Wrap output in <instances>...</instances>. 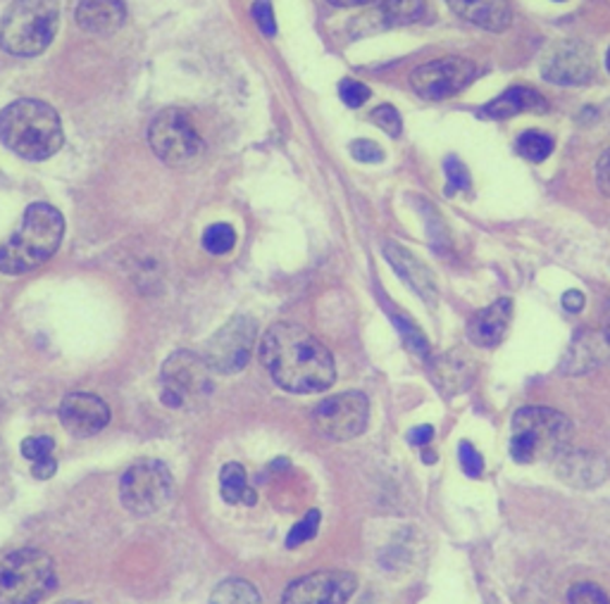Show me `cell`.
I'll list each match as a JSON object with an SVG mask.
<instances>
[{
    "label": "cell",
    "instance_id": "1",
    "mask_svg": "<svg viewBox=\"0 0 610 604\" xmlns=\"http://www.w3.org/2000/svg\"><path fill=\"white\" fill-rule=\"evenodd\" d=\"M260 362L279 389L289 393H322L337 379L332 353L294 321H279L267 329Z\"/></svg>",
    "mask_w": 610,
    "mask_h": 604
},
{
    "label": "cell",
    "instance_id": "2",
    "mask_svg": "<svg viewBox=\"0 0 610 604\" xmlns=\"http://www.w3.org/2000/svg\"><path fill=\"white\" fill-rule=\"evenodd\" d=\"M62 236H65V220L53 205H29L15 234L0 246V272L8 276L34 272L56 255Z\"/></svg>",
    "mask_w": 610,
    "mask_h": 604
},
{
    "label": "cell",
    "instance_id": "3",
    "mask_svg": "<svg viewBox=\"0 0 610 604\" xmlns=\"http://www.w3.org/2000/svg\"><path fill=\"white\" fill-rule=\"evenodd\" d=\"M0 140L15 156L41 162L62 148V124L58 112L41 100H17L0 112Z\"/></svg>",
    "mask_w": 610,
    "mask_h": 604
},
{
    "label": "cell",
    "instance_id": "4",
    "mask_svg": "<svg viewBox=\"0 0 610 604\" xmlns=\"http://www.w3.org/2000/svg\"><path fill=\"white\" fill-rule=\"evenodd\" d=\"M58 24V0H15L0 20V48L15 58L41 56L53 44Z\"/></svg>",
    "mask_w": 610,
    "mask_h": 604
},
{
    "label": "cell",
    "instance_id": "5",
    "mask_svg": "<svg viewBox=\"0 0 610 604\" xmlns=\"http://www.w3.org/2000/svg\"><path fill=\"white\" fill-rule=\"evenodd\" d=\"M572 439V423L549 407H523L513 417L511 455L520 465L563 455Z\"/></svg>",
    "mask_w": 610,
    "mask_h": 604
},
{
    "label": "cell",
    "instance_id": "6",
    "mask_svg": "<svg viewBox=\"0 0 610 604\" xmlns=\"http://www.w3.org/2000/svg\"><path fill=\"white\" fill-rule=\"evenodd\" d=\"M56 564L41 550H17L0 559V604H36L56 588Z\"/></svg>",
    "mask_w": 610,
    "mask_h": 604
},
{
    "label": "cell",
    "instance_id": "7",
    "mask_svg": "<svg viewBox=\"0 0 610 604\" xmlns=\"http://www.w3.org/2000/svg\"><path fill=\"white\" fill-rule=\"evenodd\" d=\"M122 505L134 514H156L170 505L174 481L170 469L158 459H144L126 469L120 483Z\"/></svg>",
    "mask_w": 610,
    "mask_h": 604
},
{
    "label": "cell",
    "instance_id": "8",
    "mask_svg": "<svg viewBox=\"0 0 610 604\" xmlns=\"http://www.w3.org/2000/svg\"><path fill=\"white\" fill-rule=\"evenodd\" d=\"M210 367L206 357L196 353L180 350L172 353L162 365V403L170 407H184L191 400H200V397L210 395L212 381H210Z\"/></svg>",
    "mask_w": 610,
    "mask_h": 604
},
{
    "label": "cell",
    "instance_id": "9",
    "mask_svg": "<svg viewBox=\"0 0 610 604\" xmlns=\"http://www.w3.org/2000/svg\"><path fill=\"white\" fill-rule=\"evenodd\" d=\"M148 144L168 164H186L200 156L203 138L196 124L182 110H164L148 128Z\"/></svg>",
    "mask_w": 610,
    "mask_h": 604
},
{
    "label": "cell",
    "instance_id": "10",
    "mask_svg": "<svg viewBox=\"0 0 610 604\" xmlns=\"http://www.w3.org/2000/svg\"><path fill=\"white\" fill-rule=\"evenodd\" d=\"M258 341V326L251 317H234L215 331L206 345V362L215 374H236L248 365Z\"/></svg>",
    "mask_w": 610,
    "mask_h": 604
},
{
    "label": "cell",
    "instance_id": "11",
    "mask_svg": "<svg viewBox=\"0 0 610 604\" xmlns=\"http://www.w3.org/2000/svg\"><path fill=\"white\" fill-rule=\"evenodd\" d=\"M367 419H370V403L358 391L327 397L313 412L315 429L329 441L355 439L367 429Z\"/></svg>",
    "mask_w": 610,
    "mask_h": 604
},
{
    "label": "cell",
    "instance_id": "12",
    "mask_svg": "<svg viewBox=\"0 0 610 604\" xmlns=\"http://www.w3.org/2000/svg\"><path fill=\"white\" fill-rule=\"evenodd\" d=\"M477 67L465 58L449 56L427 62L411 74V86L425 100H447L475 82Z\"/></svg>",
    "mask_w": 610,
    "mask_h": 604
},
{
    "label": "cell",
    "instance_id": "13",
    "mask_svg": "<svg viewBox=\"0 0 610 604\" xmlns=\"http://www.w3.org/2000/svg\"><path fill=\"white\" fill-rule=\"evenodd\" d=\"M596 64L591 48L582 41H558L541 60V76L558 86H584L594 79Z\"/></svg>",
    "mask_w": 610,
    "mask_h": 604
},
{
    "label": "cell",
    "instance_id": "14",
    "mask_svg": "<svg viewBox=\"0 0 610 604\" xmlns=\"http://www.w3.org/2000/svg\"><path fill=\"white\" fill-rule=\"evenodd\" d=\"M355 576L349 571H315L286 588L282 604H346L355 593Z\"/></svg>",
    "mask_w": 610,
    "mask_h": 604
},
{
    "label": "cell",
    "instance_id": "15",
    "mask_svg": "<svg viewBox=\"0 0 610 604\" xmlns=\"http://www.w3.org/2000/svg\"><path fill=\"white\" fill-rule=\"evenodd\" d=\"M110 407L94 393H70L60 403V423L72 435H96L108 427Z\"/></svg>",
    "mask_w": 610,
    "mask_h": 604
},
{
    "label": "cell",
    "instance_id": "16",
    "mask_svg": "<svg viewBox=\"0 0 610 604\" xmlns=\"http://www.w3.org/2000/svg\"><path fill=\"white\" fill-rule=\"evenodd\" d=\"M385 257L393 267V272H396L427 305H435L439 300V286L435 274H431V269L423 260H417L408 248L399 246V243H387Z\"/></svg>",
    "mask_w": 610,
    "mask_h": 604
},
{
    "label": "cell",
    "instance_id": "17",
    "mask_svg": "<svg viewBox=\"0 0 610 604\" xmlns=\"http://www.w3.org/2000/svg\"><path fill=\"white\" fill-rule=\"evenodd\" d=\"M511 319H513V303L508 298L496 300L469 319L467 338L475 345H479V348H493V345H499L503 341L508 326H511Z\"/></svg>",
    "mask_w": 610,
    "mask_h": 604
},
{
    "label": "cell",
    "instance_id": "18",
    "mask_svg": "<svg viewBox=\"0 0 610 604\" xmlns=\"http://www.w3.org/2000/svg\"><path fill=\"white\" fill-rule=\"evenodd\" d=\"M74 17L82 32L108 36L122 27L126 10L122 0H82Z\"/></svg>",
    "mask_w": 610,
    "mask_h": 604
},
{
    "label": "cell",
    "instance_id": "19",
    "mask_svg": "<svg viewBox=\"0 0 610 604\" xmlns=\"http://www.w3.org/2000/svg\"><path fill=\"white\" fill-rule=\"evenodd\" d=\"M457 17L489 32H503L513 20L508 0H447Z\"/></svg>",
    "mask_w": 610,
    "mask_h": 604
},
{
    "label": "cell",
    "instance_id": "20",
    "mask_svg": "<svg viewBox=\"0 0 610 604\" xmlns=\"http://www.w3.org/2000/svg\"><path fill=\"white\" fill-rule=\"evenodd\" d=\"M546 110H549V100H546L541 94L532 91L527 86H513L508 88V91H503L499 98L487 102V106L481 108V114L489 120H508L523 112L544 114Z\"/></svg>",
    "mask_w": 610,
    "mask_h": 604
},
{
    "label": "cell",
    "instance_id": "21",
    "mask_svg": "<svg viewBox=\"0 0 610 604\" xmlns=\"http://www.w3.org/2000/svg\"><path fill=\"white\" fill-rule=\"evenodd\" d=\"M435 383L441 393H447L449 397L455 393H463L475 377V365L473 357L463 350H451L449 355H443L439 362L435 365Z\"/></svg>",
    "mask_w": 610,
    "mask_h": 604
},
{
    "label": "cell",
    "instance_id": "22",
    "mask_svg": "<svg viewBox=\"0 0 610 604\" xmlns=\"http://www.w3.org/2000/svg\"><path fill=\"white\" fill-rule=\"evenodd\" d=\"M425 15V0H381V3L363 15L361 22H365L370 29H389V27H405L423 20Z\"/></svg>",
    "mask_w": 610,
    "mask_h": 604
},
{
    "label": "cell",
    "instance_id": "23",
    "mask_svg": "<svg viewBox=\"0 0 610 604\" xmlns=\"http://www.w3.org/2000/svg\"><path fill=\"white\" fill-rule=\"evenodd\" d=\"M220 488L222 497L229 505H256L258 493L248 485L246 469L239 461H227L220 471Z\"/></svg>",
    "mask_w": 610,
    "mask_h": 604
},
{
    "label": "cell",
    "instance_id": "24",
    "mask_svg": "<svg viewBox=\"0 0 610 604\" xmlns=\"http://www.w3.org/2000/svg\"><path fill=\"white\" fill-rule=\"evenodd\" d=\"M210 604H263L260 593L248 581L241 578H229L212 590Z\"/></svg>",
    "mask_w": 610,
    "mask_h": 604
},
{
    "label": "cell",
    "instance_id": "25",
    "mask_svg": "<svg viewBox=\"0 0 610 604\" xmlns=\"http://www.w3.org/2000/svg\"><path fill=\"white\" fill-rule=\"evenodd\" d=\"M553 138L541 132H525L517 138V152L529 162H544L551 156Z\"/></svg>",
    "mask_w": 610,
    "mask_h": 604
},
{
    "label": "cell",
    "instance_id": "26",
    "mask_svg": "<svg viewBox=\"0 0 610 604\" xmlns=\"http://www.w3.org/2000/svg\"><path fill=\"white\" fill-rule=\"evenodd\" d=\"M236 243V231L229 224H212L203 234V248L210 255H227L234 248Z\"/></svg>",
    "mask_w": 610,
    "mask_h": 604
},
{
    "label": "cell",
    "instance_id": "27",
    "mask_svg": "<svg viewBox=\"0 0 610 604\" xmlns=\"http://www.w3.org/2000/svg\"><path fill=\"white\" fill-rule=\"evenodd\" d=\"M317 526H320V511L310 509L308 514H305V519L301 523H296L294 529H291V533L286 538V545L296 547V545L313 541V538L317 535Z\"/></svg>",
    "mask_w": 610,
    "mask_h": 604
},
{
    "label": "cell",
    "instance_id": "28",
    "mask_svg": "<svg viewBox=\"0 0 610 604\" xmlns=\"http://www.w3.org/2000/svg\"><path fill=\"white\" fill-rule=\"evenodd\" d=\"M568 604H610L608 595L594 583H577L570 588Z\"/></svg>",
    "mask_w": 610,
    "mask_h": 604
},
{
    "label": "cell",
    "instance_id": "29",
    "mask_svg": "<svg viewBox=\"0 0 610 604\" xmlns=\"http://www.w3.org/2000/svg\"><path fill=\"white\" fill-rule=\"evenodd\" d=\"M396 326H399V331H401V336H403L405 345H408V350H413V353L419 355V357H427V355H429V345H427V341H425V336H423V331L415 329V326L411 324V319L396 317Z\"/></svg>",
    "mask_w": 610,
    "mask_h": 604
},
{
    "label": "cell",
    "instance_id": "30",
    "mask_svg": "<svg viewBox=\"0 0 610 604\" xmlns=\"http://www.w3.org/2000/svg\"><path fill=\"white\" fill-rule=\"evenodd\" d=\"M373 122L381 128V132H387L389 136H401V128H403V122H401V114L396 112V108L393 106H379L375 112H373Z\"/></svg>",
    "mask_w": 610,
    "mask_h": 604
},
{
    "label": "cell",
    "instance_id": "31",
    "mask_svg": "<svg viewBox=\"0 0 610 604\" xmlns=\"http://www.w3.org/2000/svg\"><path fill=\"white\" fill-rule=\"evenodd\" d=\"M53 449H56V441L50 439V435H32V439L22 441V455L32 461L50 457Z\"/></svg>",
    "mask_w": 610,
    "mask_h": 604
},
{
    "label": "cell",
    "instance_id": "32",
    "mask_svg": "<svg viewBox=\"0 0 610 604\" xmlns=\"http://www.w3.org/2000/svg\"><path fill=\"white\" fill-rule=\"evenodd\" d=\"M457 459H461V467L469 479H477L481 477V471H485V459H481V455L467 441H463L461 447H457Z\"/></svg>",
    "mask_w": 610,
    "mask_h": 604
},
{
    "label": "cell",
    "instance_id": "33",
    "mask_svg": "<svg viewBox=\"0 0 610 604\" xmlns=\"http://www.w3.org/2000/svg\"><path fill=\"white\" fill-rule=\"evenodd\" d=\"M339 96L349 108H361L365 106L367 98H370V88L355 79H343L339 86Z\"/></svg>",
    "mask_w": 610,
    "mask_h": 604
},
{
    "label": "cell",
    "instance_id": "34",
    "mask_svg": "<svg viewBox=\"0 0 610 604\" xmlns=\"http://www.w3.org/2000/svg\"><path fill=\"white\" fill-rule=\"evenodd\" d=\"M253 20H256L258 29L265 36H270V38L277 36V20H274V10H272L270 0H256V3H253Z\"/></svg>",
    "mask_w": 610,
    "mask_h": 604
},
{
    "label": "cell",
    "instance_id": "35",
    "mask_svg": "<svg viewBox=\"0 0 610 604\" xmlns=\"http://www.w3.org/2000/svg\"><path fill=\"white\" fill-rule=\"evenodd\" d=\"M443 167H447V176H449V184H447L449 196H453L455 190L469 188V174L461 160L451 156V158H447V162H443Z\"/></svg>",
    "mask_w": 610,
    "mask_h": 604
},
{
    "label": "cell",
    "instance_id": "36",
    "mask_svg": "<svg viewBox=\"0 0 610 604\" xmlns=\"http://www.w3.org/2000/svg\"><path fill=\"white\" fill-rule=\"evenodd\" d=\"M351 156L358 160V162L375 164V162L385 160V150H381V146L375 144V140L358 138V140H353V144H351Z\"/></svg>",
    "mask_w": 610,
    "mask_h": 604
},
{
    "label": "cell",
    "instance_id": "37",
    "mask_svg": "<svg viewBox=\"0 0 610 604\" xmlns=\"http://www.w3.org/2000/svg\"><path fill=\"white\" fill-rule=\"evenodd\" d=\"M596 186H599L606 198H610V148L603 152L599 164H596Z\"/></svg>",
    "mask_w": 610,
    "mask_h": 604
},
{
    "label": "cell",
    "instance_id": "38",
    "mask_svg": "<svg viewBox=\"0 0 610 604\" xmlns=\"http://www.w3.org/2000/svg\"><path fill=\"white\" fill-rule=\"evenodd\" d=\"M56 471H58V465H56V459L53 457H46V459H38L34 461V469L32 473L36 479H50V477H56Z\"/></svg>",
    "mask_w": 610,
    "mask_h": 604
},
{
    "label": "cell",
    "instance_id": "39",
    "mask_svg": "<svg viewBox=\"0 0 610 604\" xmlns=\"http://www.w3.org/2000/svg\"><path fill=\"white\" fill-rule=\"evenodd\" d=\"M584 293L582 291H568L563 295V307L568 312H582L584 310Z\"/></svg>",
    "mask_w": 610,
    "mask_h": 604
},
{
    "label": "cell",
    "instance_id": "40",
    "mask_svg": "<svg viewBox=\"0 0 610 604\" xmlns=\"http://www.w3.org/2000/svg\"><path fill=\"white\" fill-rule=\"evenodd\" d=\"M431 439H435V429L431 427H417V429H413L411 433H408V441L413 443V445H419V447H425Z\"/></svg>",
    "mask_w": 610,
    "mask_h": 604
},
{
    "label": "cell",
    "instance_id": "41",
    "mask_svg": "<svg viewBox=\"0 0 610 604\" xmlns=\"http://www.w3.org/2000/svg\"><path fill=\"white\" fill-rule=\"evenodd\" d=\"M329 3L337 5V8H361V5L379 3V0H329Z\"/></svg>",
    "mask_w": 610,
    "mask_h": 604
},
{
    "label": "cell",
    "instance_id": "42",
    "mask_svg": "<svg viewBox=\"0 0 610 604\" xmlns=\"http://www.w3.org/2000/svg\"><path fill=\"white\" fill-rule=\"evenodd\" d=\"M603 341H606V345L610 348V319L606 321V329H603Z\"/></svg>",
    "mask_w": 610,
    "mask_h": 604
},
{
    "label": "cell",
    "instance_id": "43",
    "mask_svg": "<svg viewBox=\"0 0 610 604\" xmlns=\"http://www.w3.org/2000/svg\"><path fill=\"white\" fill-rule=\"evenodd\" d=\"M58 604H86V602H80V600H68V602H58Z\"/></svg>",
    "mask_w": 610,
    "mask_h": 604
},
{
    "label": "cell",
    "instance_id": "44",
    "mask_svg": "<svg viewBox=\"0 0 610 604\" xmlns=\"http://www.w3.org/2000/svg\"><path fill=\"white\" fill-rule=\"evenodd\" d=\"M606 64H608V72H610V50H608V58H606Z\"/></svg>",
    "mask_w": 610,
    "mask_h": 604
},
{
    "label": "cell",
    "instance_id": "45",
    "mask_svg": "<svg viewBox=\"0 0 610 604\" xmlns=\"http://www.w3.org/2000/svg\"><path fill=\"white\" fill-rule=\"evenodd\" d=\"M556 3H563V0H556Z\"/></svg>",
    "mask_w": 610,
    "mask_h": 604
}]
</instances>
